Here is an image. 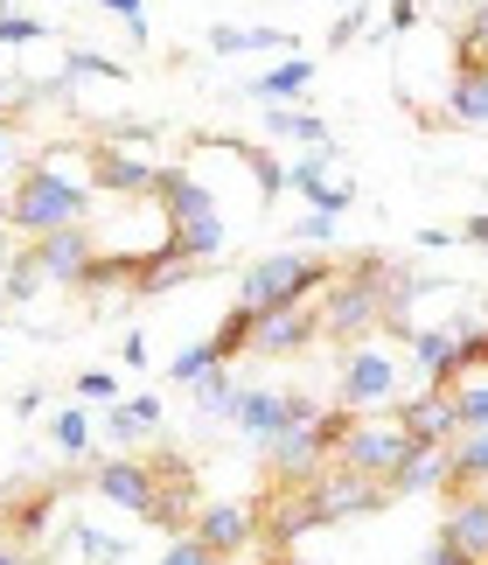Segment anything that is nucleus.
Instances as JSON below:
<instances>
[{"label": "nucleus", "mask_w": 488, "mask_h": 565, "mask_svg": "<svg viewBox=\"0 0 488 565\" xmlns=\"http://www.w3.org/2000/svg\"><path fill=\"white\" fill-rule=\"evenodd\" d=\"M8 224L21 245L71 224H92V154H42L8 189Z\"/></svg>", "instance_id": "obj_1"}, {"label": "nucleus", "mask_w": 488, "mask_h": 565, "mask_svg": "<svg viewBox=\"0 0 488 565\" xmlns=\"http://www.w3.org/2000/svg\"><path fill=\"white\" fill-rule=\"evenodd\" d=\"M391 279L397 266L384 252H357V258H342L336 279H328V294H321V335H336V342H370V329H384V300H391Z\"/></svg>", "instance_id": "obj_2"}, {"label": "nucleus", "mask_w": 488, "mask_h": 565, "mask_svg": "<svg viewBox=\"0 0 488 565\" xmlns=\"http://www.w3.org/2000/svg\"><path fill=\"white\" fill-rule=\"evenodd\" d=\"M161 210H168V231H174V245H182L195 266H210V258H224L231 252V216H224V195H216L203 175H195L189 161H174L161 168Z\"/></svg>", "instance_id": "obj_3"}, {"label": "nucleus", "mask_w": 488, "mask_h": 565, "mask_svg": "<svg viewBox=\"0 0 488 565\" xmlns=\"http://www.w3.org/2000/svg\"><path fill=\"white\" fill-rule=\"evenodd\" d=\"M328 279H336V266L328 258H315L307 245H286V252H273V258H258L252 273L237 279V300L244 308H300V300H321L328 294Z\"/></svg>", "instance_id": "obj_4"}, {"label": "nucleus", "mask_w": 488, "mask_h": 565, "mask_svg": "<svg viewBox=\"0 0 488 565\" xmlns=\"http://www.w3.org/2000/svg\"><path fill=\"white\" fill-rule=\"evenodd\" d=\"M412 454H418V440H412L405 426H397V412H391V419H370V412H363L357 433L342 440L336 461H342V468H357V475H376V482H391V475L405 468Z\"/></svg>", "instance_id": "obj_5"}, {"label": "nucleus", "mask_w": 488, "mask_h": 565, "mask_svg": "<svg viewBox=\"0 0 488 565\" xmlns=\"http://www.w3.org/2000/svg\"><path fill=\"white\" fill-rule=\"evenodd\" d=\"M315 412H321V405L307 398V391H273V384H252V391L237 398V419H231V426H237L252 447H273L286 426H307Z\"/></svg>", "instance_id": "obj_6"}, {"label": "nucleus", "mask_w": 488, "mask_h": 565, "mask_svg": "<svg viewBox=\"0 0 488 565\" xmlns=\"http://www.w3.org/2000/svg\"><path fill=\"white\" fill-rule=\"evenodd\" d=\"M92 489L98 503H119L132 516H161V461H132V454H119V461H98L92 468Z\"/></svg>", "instance_id": "obj_7"}, {"label": "nucleus", "mask_w": 488, "mask_h": 565, "mask_svg": "<svg viewBox=\"0 0 488 565\" xmlns=\"http://www.w3.org/2000/svg\"><path fill=\"white\" fill-rule=\"evenodd\" d=\"M336 405H349V412H384V405H397V363L384 350H370V342H357V350L342 356Z\"/></svg>", "instance_id": "obj_8"}, {"label": "nucleus", "mask_w": 488, "mask_h": 565, "mask_svg": "<svg viewBox=\"0 0 488 565\" xmlns=\"http://www.w3.org/2000/svg\"><path fill=\"white\" fill-rule=\"evenodd\" d=\"M315 531H328V510H321L315 482H307V489H286V495H265V510H258V537H265L273 552H294L300 537H315Z\"/></svg>", "instance_id": "obj_9"}, {"label": "nucleus", "mask_w": 488, "mask_h": 565, "mask_svg": "<svg viewBox=\"0 0 488 565\" xmlns=\"http://www.w3.org/2000/svg\"><path fill=\"white\" fill-rule=\"evenodd\" d=\"M35 266H42V279L50 287H84L92 279V266H98V237H92V224H71V231H50V237H35Z\"/></svg>", "instance_id": "obj_10"}, {"label": "nucleus", "mask_w": 488, "mask_h": 565, "mask_svg": "<svg viewBox=\"0 0 488 565\" xmlns=\"http://www.w3.org/2000/svg\"><path fill=\"white\" fill-rule=\"evenodd\" d=\"M315 495H321V510H328V524H342V516H376L391 503V482H376V475H357V468H321L315 475Z\"/></svg>", "instance_id": "obj_11"}, {"label": "nucleus", "mask_w": 488, "mask_h": 565, "mask_svg": "<svg viewBox=\"0 0 488 565\" xmlns=\"http://www.w3.org/2000/svg\"><path fill=\"white\" fill-rule=\"evenodd\" d=\"M189 531L203 537L216 558H237V552H252V537H258V503H203Z\"/></svg>", "instance_id": "obj_12"}, {"label": "nucleus", "mask_w": 488, "mask_h": 565, "mask_svg": "<svg viewBox=\"0 0 488 565\" xmlns=\"http://www.w3.org/2000/svg\"><path fill=\"white\" fill-rule=\"evenodd\" d=\"M315 335H321V308H315V300H300V308H265L258 329H252V350L258 356H294Z\"/></svg>", "instance_id": "obj_13"}, {"label": "nucleus", "mask_w": 488, "mask_h": 565, "mask_svg": "<svg viewBox=\"0 0 488 565\" xmlns=\"http://www.w3.org/2000/svg\"><path fill=\"white\" fill-rule=\"evenodd\" d=\"M397 426H405L418 447H447V440H460V412H454V391L426 384L418 398H405V405H397Z\"/></svg>", "instance_id": "obj_14"}, {"label": "nucleus", "mask_w": 488, "mask_h": 565, "mask_svg": "<svg viewBox=\"0 0 488 565\" xmlns=\"http://www.w3.org/2000/svg\"><path fill=\"white\" fill-rule=\"evenodd\" d=\"M439 537H454L460 552L488 558V489H468V495H447V524Z\"/></svg>", "instance_id": "obj_15"}, {"label": "nucleus", "mask_w": 488, "mask_h": 565, "mask_svg": "<svg viewBox=\"0 0 488 565\" xmlns=\"http://www.w3.org/2000/svg\"><path fill=\"white\" fill-rule=\"evenodd\" d=\"M195 273H203V266H195L182 245H161L153 258H140V273H132V294H147V300H153V294H174V287H189Z\"/></svg>", "instance_id": "obj_16"}, {"label": "nucleus", "mask_w": 488, "mask_h": 565, "mask_svg": "<svg viewBox=\"0 0 488 565\" xmlns=\"http://www.w3.org/2000/svg\"><path fill=\"white\" fill-rule=\"evenodd\" d=\"M405 342H412V356H418V371H426V384L454 391V342H460L454 321H439V329H412Z\"/></svg>", "instance_id": "obj_17"}, {"label": "nucleus", "mask_w": 488, "mask_h": 565, "mask_svg": "<svg viewBox=\"0 0 488 565\" xmlns=\"http://www.w3.org/2000/svg\"><path fill=\"white\" fill-rule=\"evenodd\" d=\"M147 433H161V398L153 391H140L132 405H105V440L113 447H140Z\"/></svg>", "instance_id": "obj_18"}, {"label": "nucleus", "mask_w": 488, "mask_h": 565, "mask_svg": "<svg viewBox=\"0 0 488 565\" xmlns=\"http://www.w3.org/2000/svg\"><path fill=\"white\" fill-rule=\"evenodd\" d=\"M307 84H315V56H286V63H273L265 77H252V98H258V105H300Z\"/></svg>", "instance_id": "obj_19"}, {"label": "nucleus", "mask_w": 488, "mask_h": 565, "mask_svg": "<svg viewBox=\"0 0 488 565\" xmlns=\"http://www.w3.org/2000/svg\"><path fill=\"white\" fill-rule=\"evenodd\" d=\"M447 119L454 126H488V71H454L447 77Z\"/></svg>", "instance_id": "obj_20"}, {"label": "nucleus", "mask_w": 488, "mask_h": 565, "mask_svg": "<svg viewBox=\"0 0 488 565\" xmlns=\"http://www.w3.org/2000/svg\"><path fill=\"white\" fill-rule=\"evenodd\" d=\"M447 489V447H418L405 468L391 475V495H433Z\"/></svg>", "instance_id": "obj_21"}, {"label": "nucleus", "mask_w": 488, "mask_h": 565, "mask_svg": "<svg viewBox=\"0 0 488 565\" xmlns=\"http://www.w3.org/2000/svg\"><path fill=\"white\" fill-rule=\"evenodd\" d=\"M265 134H273V140H300V147H336V134H328L307 105H273V113H265Z\"/></svg>", "instance_id": "obj_22"}, {"label": "nucleus", "mask_w": 488, "mask_h": 565, "mask_svg": "<svg viewBox=\"0 0 488 565\" xmlns=\"http://www.w3.org/2000/svg\"><path fill=\"white\" fill-rule=\"evenodd\" d=\"M237 398H244V384L231 377V363H216V371L195 377V412H203V419H237Z\"/></svg>", "instance_id": "obj_23"}, {"label": "nucleus", "mask_w": 488, "mask_h": 565, "mask_svg": "<svg viewBox=\"0 0 488 565\" xmlns=\"http://www.w3.org/2000/svg\"><path fill=\"white\" fill-rule=\"evenodd\" d=\"M454 71H488V0H475L454 29Z\"/></svg>", "instance_id": "obj_24"}, {"label": "nucleus", "mask_w": 488, "mask_h": 565, "mask_svg": "<svg viewBox=\"0 0 488 565\" xmlns=\"http://www.w3.org/2000/svg\"><path fill=\"white\" fill-rule=\"evenodd\" d=\"M35 287H50V279H42V266H35V252L21 245L8 266H0V294H8V308H29L35 300Z\"/></svg>", "instance_id": "obj_25"}, {"label": "nucleus", "mask_w": 488, "mask_h": 565, "mask_svg": "<svg viewBox=\"0 0 488 565\" xmlns=\"http://www.w3.org/2000/svg\"><path fill=\"white\" fill-rule=\"evenodd\" d=\"M279 29H231V21H216L210 29V56H244V50H279ZM294 50V42H286Z\"/></svg>", "instance_id": "obj_26"}, {"label": "nucleus", "mask_w": 488, "mask_h": 565, "mask_svg": "<svg viewBox=\"0 0 488 565\" xmlns=\"http://www.w3.org/2000/svg\"><path fill=\"white\" fill-rule=\"evenodd\" d=\"M63 84H126V63H113V56H98V50H71L63 56V71H56Z\"/></svg>", "instance_id": "obj_27"}, {"label": "nucleus", "mask_w": 488, "mask_h": 565, "mask_svg": "<svg viewBox=\"0 0 488 565\" xmlns=\"http://www.w3.org/2000/svg\"><path fill=\"white\" fill-rule=\"evenodd\" d=\"M50 447L63 454V461H84V454H92V419H84L77 405H63L50 419Z\"/></svg>", "instance_id": "obj_28"}, {"label": "nucleus", "mask_w": 488, "mask_h": 565, "mask_svg": "<svg viewBox=\"0 0 488 565\" xmlns=\"http://www.w3.org/2000/svg\"><path fill=\"white\" fill-rule=\"evenodd\" d=\"M252 329H258V308H244V300H237V308L224 315V321H216V356H224V363H237L244 350H252Z\"/></svg>", "instance_id": "obj_29"}, {"label": "nucleus", "mask_w": 488, "mask_h": 565, "mask_svg": "<svg viewBox=\"0 0 488 565\" xmlns=\"http://www.w3.org/2000/svg\"><path fill=\"white\" fill-rule=\"evenodd\" d=\"M71 545L84 552V565H119L132 545L126 537H105V531H92V524H71Z\"/></svg>", "instance_id": "obj_30"}, {"label": "nucleus", "mask_w": 488, "mask_h": 565, "mask_svg": "<svg viewBox=\"0 0 488 565\" xmlns=\"http://www.w3.org/2000/svg\"><path fill=\"white\" fill-rule=\"evenodd\" d=\"M454 412H460V433H481L488 426V377H468L454 391Z\"/></svg>", "instance_id": "obj_31"}, {"label": "nucleus", "mask_w": 488, "mask_h": 565, "mask_svg": "<svg viewBox=\"0 0 488 565\" xmlns=\"http://www.w3.org/2000/svg\"><path fill=\"white\" fill-rule=\"evenodd\" d=\"M216 363H224V356H216V342L203 335V342H189V350H182V356L168 363V377H174V384H195L203 371H216Z\"/></svg>", "instance_id": "obj_32"}, {"label": "nucleus", "mask_w": 488, "mask_h": 565, "mask_svg": "<svg viewBox=\"0 0 488 565\" xmlns=\"http://www.w3.org/2000/svg\"><path fill=\"white\" fill-rule=\"evenodd\" d=\"M153 565H224V558H216L195 531H174V537H168V552L153 558Z\"/></svg>", "instance_id": "obj_33"}, {"label": "nucleus", "mask_w": 488, "mask_h": 565, "mask_svg": "<svg viewBox=\"0 0 488 565\" xmlns=\"http://www.w3.org/2000/svg\"><path fill=\"white\" fill-rule=\"evenodd\" d=\"M29 42H50V21H35V14H0V50H29Z\"/></svg>", "instance_id": "obj_34"}, {"label": "nucleus", "mask_w": 488, "mask_h": 565, "mask_svg": "<svg viewBox=\"0 0 488 565\" xmlns=\"http://www.w3.org/2000/svg\"><path fill=\"white\" fill-rule=\"evenodd\" d=\"M328 168H336V161H328V147H315V154H307V161H294V168H286V189L315 195V189L328 182Z\"/></svg>", "instance_id": "obj_35"}, {"label": "nucleus", "mask_w": 488, "mask_h": 565, "mask_svg": "<svg viewBox=\"0 0 488 565\" xmlns=\"http://www.w3.org/2000/svg\"><path fill=\"white\" fill-rule=\"evenodd\" d=\"M307 203H315V210H328V216H342L349 203H357V182H349V175H328L315 195H307Z\"/></svg>", "instance_id": "obj_36"}, {"label": "nucleus", "mask_w": 488, "mask_h": 565, "mask_svg": "<svg viewBox=\"0 0 488 565\" xmlns=\"http://www.w3.org/2000/svg\"><path fill=\"white\" fill-rule=\"evenodd\" d=\"M77 398H84V405H119V377H113V371H84V377H77Z\"/></svg>", "instance_id": "obj_37"}, {"label": "nucleus", "mask_w": 488, "mask_h": 565, "mask_svg": "<svg viewBox=\"0 0 488 565\" xmlns=\"http://www.w3.org/2000/svg\"><path fill=\"white\" fill-rule=\"evenodd\" d=\"M328 237H336V216H328V210H307L300 224H294V245H307V252L328 245Z\"/></svg>", "instance_id": "obj_38"}, {"label": "nucleus", "mask_w": 488, "mask_h": 565, "mask_svg": "<svg viewBox=\"0 0 488 565\" xmlns=\"http://www.w3.org/2000/svg\"><path fill=\"white\" fill-rule=\"evenodd\" d=\"M98 8H105V14H119L132 42H147V0H98Z\"/></svg>", "instance_id": "obj_39"}, {"label": "nucleus", "mask_w": 488, "mask_h": 565, "mask_svg": "<svg viewBox=\"0 0 488 565\" xmlns=\"http://www.w3.org/2000/svg\"><path fill=\"white\" fill-rule=\"evenodd\" d=\"M363 29H370V14H363V8H342V14H336V29H328V50H342V42H357Z\"/></svg>", "instance_id": "obj_40"}, {"label": "nucleus", "mask_w": 488, "mask_h": 565, "mask_svg": "<svg viewBox=\"0 0 488 565\" xmlns=\"http://www.w3.org/2000/svg\"><path fill=\"white\" fill-rule=\"evenodd\" d=\"M426 565H481L475 552H460L454 537H433V552H426Z\"/></svg>", "instance_id": "obj_41"}, {"label": "nucleus", "mask_w": 488, "mask_h": 565, "mask_svg": "<svg viewBox=\"0 0 488 565\" xmlns=\"http://www.w3.org/2000/svg\"><path fill=\"white\" fill-rule=\"evenodd\" d=\"M412 21H418V0H391V14H384V29H376V35H405Z\"/></svg>", "instance_id": "obj_42"}, {"label": "nucleus", "mask_w": 488, "mask_h": 565, "mask_svg": "<svg viewBox=\"0 0 488 565\" xmlns=\"http://www.w3.org/2000/svg\"><path fill=\"white\" fill-rule=\"evenodd\" d=\"M0 175H21V140H14V126H0Z\"/></svg>", "instance_id": "obj_43"}, {"label": "nucleus", "mask_w": 488, "mask_h": 565, "mask_svg": "<svg viewBox=\"0 0 488 565\" xmlns=\"http://www.w3.org/2000/svg\"><path fill=\"white\" fill-rule=\"evenodd\" d=\"M418 245H426V252H447V245H460V231H439L433 224V231H418Z\"/></svg>", "instance_id": "obj_44"}, {"label": "nucleus", "mask_w": 488, "mask_h": 565, "mask_svg": "<svg viewBox=\"0 0 488 565\" xmlns=\"http://www.w3.org/2000/svg\"><path fill=\"white\" fill-rule=\"evenodd\" d=\"M460 245H488V216H468V224H460Z\"/></svg>", "instance_id": "obj_45"}, {"label": "nucleus", "mask_w": 488, "mask_h": 565, "mask_svg": "<svg viewBox=\"0 0 488 565\" xmlns=\"http://www.w3.org/2000/svg\"><path fill=\"white\" fill-rule=\"evenodd\" d=\"M14 98H21V92H14V84H8V77H0V113H8V105H14Z\"/></svg>", "instance_id": "obj_46"}, {"label": "nucleus", "mask_w": 488, "mask_h": 565, "mask_svg": "<svg viewBox=\"0 0 488 565\" xmlns=\"http://www.w3.org/2000/svg\"><path fill=\"white\" fill-rule=\"evenodd\" d=\"M8 189H14V175H0V210H8Z\"/></svg>", "instance_id": "obj_47"}, {"label": "nucleus", "mask_w": 488, "mask_h": 565, "mask_svg": "<svg viewBox=\"0 0 488 565\" xmlns=\"http://www.w3.org/2000/svg\"><path fill=\"white\" fill-rule=\"evenodd\" d=\"M0 565H29V558H21V552H0Z\"/></svg>", "instance_id": "obj_48"}, {"label": "nucleus", "mask_w": 488, "mask_h": 565, "mask_svg": "<svg viewBox=\"0 0 488 565\" xmlns=\"http://www.w3.org/2000/svg\"><path fill=\"white\" fill-rule=\"evenodd\" d=\"M265 565H300V558H265Z\"/></svg>", "instance_id": "obj_49"}, {"label": "nucleus", "mask_w": 488, "mask_h": 565, "mask_svg": "<svg viewBox=\"0 0 488 565\" xmlns=\"http://www.w3.org/2000/svg\"><path fill=\"white\" fill-rule=\"evenodd\" d=\"M0 14H14V0H0Z\"/></svg>", "instance_id": "obj_50"}, {"label": "nucleus", "mask_w": 488, "mask_h": 565, "mask_svg": "<svg viewBox=\"0 0 488 565\" xmlns=\"http://www.w3.org/2000/svg\"><path fill=\"white\" fill-rule=\"evenodd\" d=\"M481 565H488V558H481Z\"/></svg>", "instance_id": "obj_51"}]
</instances>
